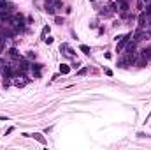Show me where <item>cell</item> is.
Segmentation results:
<instances>
[{
    "mask_svg": "<svg viewBox=\"0 0 151 150\" xmlns=\"http://www.w3.org/2000/svg\"><path fill=\"white\" fill-rule=\"evenodd\" d=\"M30 65H32V64H28L26 60H21V58H19V64H18V69H19V72H21V74H23V72H26V71L30 69Z\"/></svg>",
    "mask_w": 151,
    "mask_h": 150,
    "instance_id": "cell-1",
    "label": "cell"
},
{
    "mask_svg": "<svg viewBox=\"0 0 151 150\" xmlns=\"http://www.w3.org/2000/svg\"><path fill=\"white\" fill-rule=\"evenodd\" d=\"M30 69H32V72H34L35 78H39V76H41V71H42V64H32Z\"/></svg>",
    "mask_w": 151,
    "mask_h": 150,
    "instance_id": "cell-2",
    "label": "cell"
},
{
    "mask_svg": "<svg viewBox=\"0 0 151 150\" xmlns=\"http://www.w3.org/2000/svg\"><path fill=\"white\" fill-rule=\"evenodd\" d=\"M118 7H120V11H121V14H123V16H125V14L128 12V9H130V6H128V4L125 2V0H120V2H118Z\"/></svg>",
    "mask_w": 151,
    "mask_h": 150,
    "instance_id": "cell-3",
    "label": "cell"
},
{
    "mask_svg": "<svg viewBox=\"0 0 151 150\" xmlns=\"http://www.w3.org/2000/svg\"><path fill=\"white\" fill-rule=\"evenodd\" d=\"M30 136H32L34 139H37L39 143H42V145H46V143H47V141H46V138H44V136H42L41 133H34V134H30Z\"/></svg>",
    "mask_w": 151,
    "mask_h": 150,
    "instance_id": "cell-4",
    "label": "cell"
},
{
    "mask_svg": "<svg viewBox=\"0 0 151 150\" xmlns=\"http://www.w3.org/2000/svg\"><path fill=\"white\" fill-rule=\"evenodd\" d=\"M69 72H70V67L67 64H62L60 65V74H69Z\"/></svg>",
    "mask_w": 151,
    "mask_h": 150,
    "instance_id": "cell-5",
    "label": "cell"
},
{
    "mask_svg": "<svg viewBox=\"0 0 151 150\" xmlns=\"http://www.w3.org/2000/svg\"><path fill=\"white\" fill-rule=\"evenodd\" d=\"M9 55H11L12 58H21V55H19V51H18L16 48H11V50H9Z\"/></svg>",
    "mask_w": 151,
    "mask_h": 150,
    "instance_id": "cell-6",
    "label": "cell"
},
{
    "mask_svg": "<svg viewBox=\"0 0 151 150\" xmlns=\"http://www.w3.org/2000/svg\"><path fill=\"white\" fill-rule=\"evenodd\" d=\"M79 50H81L83 53H86V55H90V51H91V50H90V46H86V44H81V46H79Z\"/></svg>",
    "mask_w": 151,
    "mask_h": 150,
    "instance_id": "cell-7",
    "label": "cell"
},
{
    "mask_svg": "<svg viewBox=\"0 0 151 150\" xmlns=\"http://www.w3.org/2000/svg\"><path fill=\"white\" fill-rule=\"evenodd\" d=\"M7 7H11V4L7 0H0V9H7Z\"/></svg>",
    "mask_w": 151,
    "mask_h": 150,
    "instance_id": "cell-8",
    "label": "cell"
},
{
    "mask_svg": "<svg viewBox=\"0 0 151 150\" xmlns=\"http://www.w3.org/2000/svg\"><path fill=\"white\" fill-rule=\"evenodd\" d=\"M49 32H51V28H49V27H47V25H46V27L42 28V37H46V35L49 34Z\"/></svg>",
    "mask_w": 151,
    "mask_h": 150,
    "instance_id": "cell-9",
    "label": "cell"
},
{
    "mask_svg": "<svg viewBox=\"0 0 151 150\" xmlns=\"http://www.w3.org/2000/svg\"><path fill=\"white\" fill-rule=\"evenodd\" d=\"M144 14H146V16H151V2L146 6V12H144Z\"/></svg>",
    "mask_w": 151,
    "mask_h": 150,
    "instance_id": "cell-10",
    "label": "cell"
},
{
    "mask_svg": "<svg viewBox=\"0 0 151 150\" xmlns=\"http://www.w3.org/2000/svg\"><path fill=\"white\" fill-rule=\"evenodd\" d=\"M44 42L46 44H53V37H44Z\"/></svg>",
    "mask_w": 151,
    "mask_h": 150,
    "instance_id": "cell-11",
    "label": "cell"
},
{
    "mask_svg": "<svg viewBox=\"0 0 151 150\" xmlns=\"http://www.w3.org/2000/svg\"><path fill=\"white\" fill-rule=\"evenodd\" d=\"M86 72H88V69H86V67H83V69L79 71V76H84V74H86Z\"/></svg>",
    "mask_w": 151,
    "mask_h": 150,
    "instance_id": "cell-12",
    "label": "cell"
},
{
    "mask_svg": "<svg viewBox=\"0 0 151 150\" xmlns=\"http://www.w3.org/2000/svg\"><path fill=\"white\" fill-rule=\"evenodd\" d=\"M55 21H56V23H58V25H62V23H63V20H62V18H60V16H56V18H55Z\"/></svg>",
    "mask_w": 151,
    "mask_h": 150,
    "instance_id": "cell-13",
    "label": "cell"
},
{
    "mask_svg": "<svg viewBox=\"0 0 151 150\" xmlns=\"http://www.w3.org/2000/svg\"><path fill=\"white\" fill-rule=\"evenodd\" d=\"M55 2H56V0H44V4H46V6H49V4H55Z\"/></svg>",
    "mask_w": 151,
    "mask_h": 150,
    "instance_id": "cell-14",
    "label": "cell"
},
{
    "mask_svg": "<svg viewBox=\"0 0 151 150\" xmlns=\"http://www.w3.org/2000/svg\"><path fill=\"white\" fill-rule=\"evenodd\" d=\"M4 51V39H0V53Z\"/></svg>",
    "mask_w": 151,
    "mask_h": 150,
    "instance_id": "cell-15",
    "label": "cell"
},
{
    "mask_svg": "<svg viewBox=\"0 0 151 150\" xmlns=\"http://www.w3.org/2000/svg\"><path fill=\"white\" fill-rule=\"evenodd\" d=\"M104 57H105V58H107V60H109V58H112V55H111V53H109V51H107V53H104Z\"/></svg>",
    "mask_w": 151,
    "mask_h": 150,
    "instance_id": "cell-16",
    "label": "cell"
},
{
    "mask_svg": "<svg viewBox=\"0 0 151 150\" xmlns=\"http://www.w3.org/2000/svg\"><path fill=\"white\" fill-rule=\"evenodd\" d=\"M28 58H35V53L34 51H28Z\"/></svg>",
    "mask_w": 151,
    "mask_h": 150,
    "instance_id": "cell-17",
    "label": "cell"
},
{
    "mask_svg": "<svg viewBox=\"0 0 151 150\" xmlns=\"http://www.w3.org/2000/svg\"><path fill=\"white\" fill-rule=\"evenodd\" d=\"M142 2H144V4H148V2H149V0H142Z\"/></svg>",
    "mask_w": 151,
    "mask_h": 150,
    "instance_id": "cell-18",
    "label": "cell"
}]
</instances>
